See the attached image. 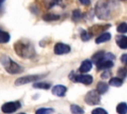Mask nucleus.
Listing matches in <instances>:
<instances>
[{
  "instance_id": "17",
  "label": "nucleus",
  "mask_w": 127,
  "mask_h": 114,
  "mask_svg": "<svg viewBox=\"0 0 127 114\" xmlns=\"http://www.w3.org/2000/svg\"><path fill=\"white\" fill-rule=\"evenodd\" d=\"M122 83H123V80H122V78H120V77H112V78L109 80V84L112 85V86H115V87L121 86Z\"/></svg>"
},
{
  "instance_id": "12",
  "label": "nucleus",
  "mask_w": 127,
  "mask_h": 114,
  "mask_svg": "<svg viewBox=\"0 0 127 114\" xmlns=\"http://www.w3.org/2000/svg\"><path fill=\"white\" fill-rule=\"evenodd\" d=\"M91 67H92V62L90 60H88V59H85V60L82 61L81 65L79 67V71L82 72V73H85V72L89 71L91 69Z\"/></svg>"
},
{
  "instance_id": "11",
  "label": "nucleus",
  "mask_w": 127,
  "mask_h": 114,
  "mask_svg": "<svg viewBox=\"0 0 127 114\" xmlns=\"http://www.w3.org/2000/svg\"><path fill=\"white\" fill-rule=\"evenodd\" d=\"M115 41L119 48H121L123 50L127 49V37L126 36H117Z\"/></svg>"
},
{
  "instance_id": "22",
  "label": "nucleus",
  "mask_w": 127,
  "mask_h": 114,
  "mask_svg": "<svg viewBox=\"0 0 127 114\" xmlns=\"http://www.w3.org/2000/svg\"><path fill=\"white\" fill-rule=\"evenodd\" d=\"M53 112V108H39L36 110V114H52Z\"/></svg>"
},
{
  "instance_id": "32",
  "label": "nucleus",
  "mask_w": 127,
  "mask_h": 114,
  "mask_svg": "<svg viewBox=\"0 0 127 114\" xmlns=\"http://www.w3.org/2000/svg\"><path fill=\"white\" fill-rule=\"evenodd\" d=\"M52 1H53V2H52L51 5H53V4H59V3L62 2V0H52Z\"/></svg>"
},
{
  "instance_id": "14",
  "label": "nucleus",
  "mask_w": 127,
  "mask_h": 114,
  "mask_svg": "<svg viewBox=\"0 0 127 114\" xmlns=\"http://www.w3.org/2000/svg\"><path fill=\"white\" fill-rule=\"evenodd\" d=\"M96 90L99 94H103L108 90V85L105 82H98L96 86Z\"/></svg>"
},
{
  "instance_id": "4",
  "label": "nucleus",
  "mask_w": 127,
  "mask_h": 114,
  "mask_svg": "<svg viewBox=\"0 0 127 114\" xmlns=\"http://www.w3.org/2000/svg\"><path fill=\"white\" fill-rule=\"evenodd\" d=\"M113 59H114V56L112 54L105 53L104 57L95 63L97 69H108V68L112 67L113 66V61H112Z\"/></svg>"
},
{
  "instance_id": "19",
  "label": "nucleus",
  "mask_w": 127,
  "mask_h": 114,
  "mask_svg": "<svg viewBox=\"0 0 127 114\" xmlns=\"http://www.w3.org/2000/svg\"><path fill=\"white\" fill-rule=\"evenodd\" d=\"M104 56H105V52L99 51V52H97L95 55L92 56V61H94V62L96 63L97 61H99L100 59H102V58L104 57Z\"/></svg>"
},
{
  "instance_id": "28",
  "label": "nucleus",
  "mask_w": 127,
  "mask_h": 114,
  "mask_svg": "<svg viewBox=\"0 0 127 114\" xmlns=\"http://www.w3.org/2000/svg\"><path fill=\"white\" fill-rule=\"evenodd\" d=\"M91 114H108L103 108H95L92 110Z\"/></svg>"
},
{
  "instance_id": "6",
  "label": "nucleus",
  "mask_w": 127,
  "mask_h": 114,
  "mask_svg": "<svg viewBox=\"0 0 127 114\" xmlns=\"http://www.w3.org/2000/svg\"><path fill=\"white\" fill-rule=\"evenodd\" d=\"M21 107V104L19 101H12V102H7L2 105V111L6 114H10L15 112Z\"/></svg>"
},
{
  "instance_id": "27",
  "label": "nucleus",
  "mask_w": 127,
  "mask_h": 114,
  "mask_svg": "<svg viewBox=\"0 0 127 114\" xmlns=\"http://www.w3.org/2000/svg\"><path fill=\"white\" fill-rule=\"evenodd\" d=\"M126 74H127V68L121 67V68L118 70V76H119L120 78H124V77L126 76Z\"/></svg>"
},
{
  "instance_id": "31",
  "label": "nucleus",
  "mask_w": 127,
  "mask_h": 114,
  "mask_svg": "<svg viewBox=\"0 0 127 114\" xmlns=\"http://www.w3.org/2000/svg\"><path fill=\"white\" fill-rule=\"evenodd\" d=\"M79 2H80L82 5H85V6H87V5L90 4V0H79Z\"/></svg>"
},
{
  "instance_id": "7",
  "label": "nucleus",
  "mask_w": 127,
  "mask_h": 114,
  "mask_svg": "<svg viewBox=\"0 0 127 114\" xmlns=\"http://www.w3.org/2000/svg\"><path fill=\"white\" fill-rule=\"evenodd\" d=\"M43 75H39V74H34V75H27V76H23V77H19L18 79H16L15 84L16 85H23L29 82H33L39 78H41Z\"/></svg>"
},
{
  "instance_id": "10",
  "label": "nucleus",
  "mask_w": 127,
  "mask_h": 114,
  "mask_svg": "<svg viewBox=\"0 0 127 114\" xmlns=\"http://www.w3.org/2000/svg\"><path fill=\"white\" fill-rule=\"evenodd\" d=\"M52 92H53V94H55L57 96H64L66 92V87L62 84H58L52 88Z\"/></svg>"
},
{
  "instance_id": "25",
  "label": "nucleus",
  "mask_w": 127,
  "mask_h": 114,
  "mask_svg": "<svg viewBox=\"0 0 127 114\" xmlns=\"http://www.w3.org/2000/svg\"><path fill=\"white\" fill-rule=\"evenodd\" d=\"M33 86L35 88H42V89H49L50 88V84L45 83V82H37V83H34Z\"/></svg>"
},
{
  "instance_id": "21",
  "label": "nucleus",
  "mask_w": 127,
  "mask_h": 114,
  "mask_svg": "<svg viewBox=\"0 0 127 114\" xmlns=\"http://www.w3.org/2000/svg\"><path fill=\"white\" fill-rule=\"evenodd\" d=\"M70 111L72 114H83V109L78 106V105H71L70 106Z\"/></svg>"
},
{
  "instance_id": "1",
  "label": "nucleus",
  "mask_w": 127,
  "mask_h": 114,
  "mask_svg": "<svg viewBox=\"0 0 127 114\" xmlns=\"http://www.w3.org/2000/svg\"><path fill=\"white\" fill-rule=\"evenodd\" d=\"M117 3L115 0H99L95 5V14L100 20H108L116 8Z\"/></svg>"
},
{
  "instance_id": "24",
  "label": "nucleus",
  "mask_w": 127,
  "mask_h": 114,
  "mask_svg": "<svg viewBox=\"0 0 127 114\" xmlns=\"http://www.w3.org/2000/svg\"><path fill=\"white\" fill-rule=\"evenodd\" d=\"M117 32L118 33H121V34H125L127 33V24L126 23H121L117 26Z\"/></svg>"
},
{
  "instance_id": "26",
  "label": "nucleus",
  "mask_w": 127,
  "mask_h": 114,
  "mask_svg": "<svg viewBox=\"0 0 127 114\" xmlns=\"http://www.w3.org/2000/svg\"><path fill=\"white\" fill-rule=\"evenodd\" d=\"M81 17H82V14H81L80 10H78V9L73 10V12H72V18H73V20L77 21V20H79Z\"/></svg>"
},
{
  "instance_id": "20",
  "label": "nucleus",
  "mask_w": 127,
  "mask_h": 114,
  "mask_svg": "<svg viewBox=\"0 0 127 114\" xmlns=\"http://www.w3.org/2000/svg\"><path fill=\"white\" fill-rule=\"evenodd\" d=\"M108 27H110V25H105V26H93V27H91L89 30H90V33L93 35V34H95V33H98V32H100V31L104 30V28H108Z\"/></svg>"
},
{
  "instance_id": "15",
  "label": "nucleus",
  "mask_w": 127,
  "mask_h": 114,
  "mask_svg": "<svg viewBox=\"0 0 127 114\" xmlns=\"http://www.w3.org/2000/svg\"><path fill=\"white\" fill-rule=\"evenodd\" d=\"M10 41V35L7 32L0 30V44H6Z\"/></svg>"
},
{
  "instance_id": "3",
  "label": "nucleus",
  "mask_w": 127,
  "mask_h": 114,
  "mask_svg": "<svg viewBox=\"0 0 127 114\" xmlns=\"http://www.w3.org/2000/svg\"><path fill=\"white\" fill-rule=\"evenodd\" d=\"M0 62L5 67L6 71L9 73L16 74V73H20L23 71V67L21 65H19L17 62H15L14 60H12L8 56L2 55L0 57Z\"/></svg>"
},
{
  "instance_id": "18",
  "label": "nucleus",
  "mask_w": 127,
  "mask_h": 114,
  "mask_svg": "<svg viewBox=\"0 0 127 114\" xmlns=\"http://www.w3.org/2000/svg\"><path fill=\"white\" fill-rule=\"evenodd\" d=\"M116 111L118 114H126L127 113V104L122 102V103H119L117 105V108H116Z\"/></svg>"
},
{
  "instance_id": "2",
  "label": "nucleus",
  "mask_w": 127,
  "mask_h": 114,
  "mask_svg": "<svg viewBox=\"0 0 127 114\" xmlns=\"http://www.w3.org/2000/svg\"><path fill=\"white\" fill-rule=\"evenodd\" d=\"M14 50L19 57H25V58L32 57L35 55V50H34L33 45L30 42L25 41V40H20L16 42L14 44Z\"/></svg>"
},
{
  "instance_id": "5",
  "label": "nucleus",
  "mask_w": 127,
  "mask_h": 114,
  "mask_svg": "<svg viewBox=\"0 0 127 114\" xmlns=\"http://www.w3.org/2000/svg\"><path fill=\"white\" fill-rule=\"evenodd\" d=\"M84 101L89 105H95L100 102V95L97 90H90L84 97Z\"/></svg>"
},
{
  "instance_id": "33",
  "label": "nucleus",
  "mask_w": 127,
  "mask_h": 114,
  "mask_svg": "<svg viewBox=\"0 0 127 114\" xmlns=\"http://www.w3.org/2000/svg\"><path fill=\"white\" fill-rule=\"evenodd\" d=\"M4 1H5V0H0V6H1V5H2V3H3V2H4Z\"/></svg>"
},
{
  "instance_id": "23",
  "label": "nucleus",
  "mask_w": 127,
  "mask_h": 114,
  "mask_svg": "<svg viewBox=\"0 0 127 114\" xmlns=\"http://www.w3.org/2000/svg\"><path fill=\"white\" fill-rule=\"evenodd\" d=\"M93 35L90 33V32H87V31H82L81 32V35H80V38H81V40L82 41H88V40H90L91 39V37H92Z\"/></svg>"
},
{
  "instance_id": "16",
  "label": "nucleus",
  "mask_w": 127,
  "mask_h": 114,
  "mask_svg": "<svg viewBox=\"0 0 127 114\" xmlns=\"http://www.w3.org/2000/svg\"><path fill=\"white\" fill-rule=\"evenodd\" d=\"M60 18L59 15H56V14H52V13H47L43 16V19L47 22H51V21H56Z\"/></svg>"
},
{
  "instance_id": "29",
  "label": "nucleus",
  "mask_w": 127,
  "mask_h": 114,
  "mask_svg": "<svg viewBox=\"0 0 127 114\" xmlns=\"http://www.w3.org/2000/svg\"><path fill=\"white\" fill-rule=\"evenodd\" d=\"M121 61L125 64H127V54H124L121 56Z\"/></svg>"
},
{
  "instance_id": "34",
  "label": "nucleus",
  "mask_w": 127,
  "mask_h": 114,
  "mask_svg": "<svg viewBox=\"0 0 127 114\" xmlns=\"http://www.w3.org/2000/svg\"><path fill=\"white\" fill-rule=\"evenodd\" d=\"M20 114H25V113H20Z\"/></svg>"
},
{
  "instance_id": "35",
  "label": "nucleus",
  "mask_w": 127,
  "mask_h": 114,
  "mask_svg": "<svg viewBox=\"0 0 127 114\" xmlns=\"http://www.w3.org/2000/svg\"><path fill=\"white\" fill-rule=\"evenodd\" d=\"M123 1H124V0H123Z\"/></svg>"
},
{
  "instance_id": "30",
  "label": "nucleus",
  "mask_w": 127,
  "mask_h": 114,
  "mask_svg": "<svg viewBox=\"0 0 127 114\" xmlns=\"http://www.w3.org/2000/svg\"><path fill=\"white\" fill-rule=\"evenodd\" d=\"M109 76H110V72H109L108 70L104 71V72L102 73V75H101V77H102V78H108Z\"/></svg>"
},
{
  "instance_id": "13",
  "label": "nucleus",
  "mask_w": 127,
  "mask_h": 114,
  "mask_svg": "<svg viewBox=\"0 0 127 114\" xmlns=\"http://www.w3.org/2000/svg\"><path fill=\"white\" fill-rule=\"evenodd\" d=\"M111 39V34L110 33H102L100 36H98L95 40V42L97 44H101V43H105L108 42Z\"/></svg>"
},
{
  "instance_id": "8",
  "label": "nucleus",
  "mask_w": 127,
  "mask_h": 114,
  "mask_svg": "<svg viewBox=\"0 0 127 114\" xmlns=\"http://www.w3.org/2000/svg\"><path fill=\"white\" fill-rule=\"evenodd\" d=\"M54 52L56 55H64L70 52V48L68 45L63 44V43H58L56 44L55 48H54Z\"/></svg>"
},
{
  "instance_id": "9",
  "label": "nucleus",
  "mask_w": 127,
  "mask_h": 114,
  "mask_svg": "<svg viewBox=\"0 0 127 114\" xmlns=\"http://www.w3.org/2000/svg\"><path fill=\"white\" fill-rule=\"evenodd\" d=\"M71 79V78H70ZM72 79L74 81L77 82H81L84 84H90L92 82V76L88 75V74H79V75H75L74 77H72Z\"/></svg>"
}]
</instances>
